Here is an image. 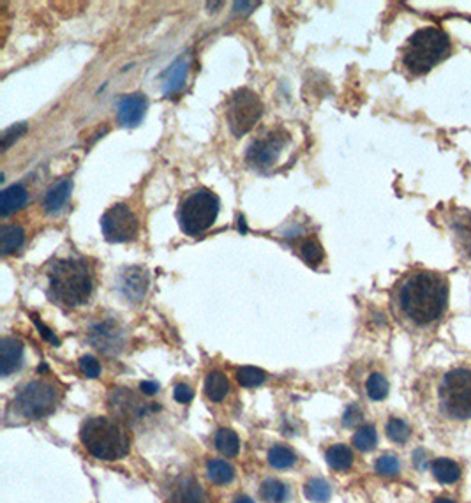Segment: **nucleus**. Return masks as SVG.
I'll return each instance as SVG.
<instances>
[{
    "mask_svg": "<svg viewBox=\"0 0 471 503\" xmlns=\"http://www.w3.org/2000/svg\"><path fill=\"white\" fill-rule=\"evenodd\" d=\"M399 313L415 327L438 324L448 309V281L432 270H415L401 281L395 292Z\"/></svg>",
    "mask_w": 471,
    "mask_h": 503,
    "instance_id": "1",
    "label": "nucleus"
},
{
    "mask_svg": "<svg viewBox=\"0 0 471 503\" xmlns=\"http://www.w3.org/2000/svg\"><path fill=\"white\" fill-rule=\"evenodd\" d=\"M92 290V276L85 262L59 260L48 270V297L60 306H84Z\"/></svg>",
    "mask_w": 471,
    "mask_h": 503,
    "instance_id": "2",
    "label": "nucleus"
},
{
    "mask_svg": "<svg viewBox=\"0 0 471 503\" xmlns=\"http://www.w3.org/2000/svg\"><path fill=\"white\" fill-rule=\"evenodd\" d=\"M80 440L86 452L96 459H122L131 450V437L127 427L110 417H90L81 424Z\"/></svg>",
    "mask_w": 471,
    "mask_h": 503,
    "instance_id": "3",
    "label": "nucleus"
},
{
    "mask_svg": "<svg viewBox=\"0 0 471 503\" xmlns=\"http://www.w3.org/2000/svg\"><path fill=\"white\" fill-rule=\"evenodd\" d=\"M452 43L445 30L424 27L417 30L402 50V64L412 74H425L450 55Z\"/></svg>",
    "mask_w": 471,
    "mask_h": 503,
    "instance_id": "4",
    "label": "nucleus"
},
{
    "mask_svg": "<svg viewBox=\"0 0 471 503\" xmlns=\"http://www.w3.org/2000/svg\"><path fill=\"white\" fill-rule=\"evenodd\" d=\"M438 403L448 419H471V369L457 367L445 374L438 387Z\"/></svg>",
    "mask_w": 471,
    "mask_h": 503,
    "instance_id": "5",
    "label": "nucleus"
},
{
    "mask_svg": "<svg viewBox=\"0 0 471 503\" xmlns=\"http://www.w3.org/2000/svg\"><path fill=\"white\" fill-rule=\"evenodd\" d=\"M219 214V198L209 189H198L182 201L179 210L180 228L186 235L196 237L209 230Z\"/></svg>",
    "mask_w": 471,
    "mask_h": 503,
    "instance_id": "6",
    "label": "nucleus"
},
{
    "mask_svg": "<svg viewBox=\"0 0 471 503\" xmlns=\"http://www.w3.org/2000/svg\"><path fill=\"white\" fill-rule=\"evenodd\" d=\"M60 390L50 382L36 380L24 385L14 397V407L27 419H43L59 407Z\"/></svg>",
    "mask_w": 471,
    "mask_h": 503,
    "instance_id": "7",
    "label": "nucleus"
},
{
    "mask_svg": "<svg viewBox=\"0 0 471 503\" xmlns=\"http://www.w3.org/2000/svg\"><path fill=\"white\" fill-rule=\"evenodd\" d=\"M263 115V104L251 89H239L233 92L226 108V120L235 136H244L256 126Z\"/></svg>",
    "mask_w": 471,
    "mask_h": 503,
    "instance_id": "8",
    "label": "nucleus"
},
{
    "mask_svg": "<svg viewBox=\"0 0 471 503\" xmlns=\"http://www.w3.org/2000/svg\"><path fill=\"white\" fill-rule=\"evenodd\" d=\"M101 230L108 242H129L138 235V217L126 204H116L101 217Z\"/></svg>",
    "mask_w": 471,
    "mask_h": 503,
    "instance_id": "9",
    "label": "nucleus"
},
{
    "mask_svg": "<svg viewBox=\"0 0 471 503\" xmlns=\"http://www.w3.org/2000/svg\"><path fill=\"white\" fill-rule=\"evenodd\" d=\"M289 144V134L284 129L269 131L263 136L256 138L247 149V161L256 168H269L279 159L281 152Z\"/></svg>",
    "mask_w": 471,
    "mask_h": 503,
    "instance_id": "10",
    "label": "nucleus"
},
{
    "mask_svg": "<svg viewBox=\"0 0 471 503\" xmlns=\"http://www.w3.org/2000/svg\"><path fill=\"white\" fill-rule=\"evenodd\" d=\"M90 343L104 354H116L124 347V334L115 322H103L92 327Z\"/></svg>",
    "mask_w": 471,
    "mask_h": 503,
    "instance_id": "11",
    "label": "nucleus"
},
{
    "mask_svg": "<svg viewBox=\"0 0 471 503\" xmlns=\"http://www.w3.org/2000/svg\"><path fill=\"white\" fill-rule=\"evenodd\" d=\"M149 287V274L142 267H129L120 276V290L133 302H138L145 297Z\"/></svg>",
    "mask_w": 471,
    "mask_h": 503,
    "instance_id": "12",
    "label": "nucleus"
},
{
    "mask_svg": "<svg viewBox=\"0 0 471 503\" xmlns=\"http://www.w3.org/2000/svg\"><path fill=\"white\" fill-rule=\"evenodd\" d=\"M119 122L126 127H134L142 122L147 111V97L143 94H131L124 96L119 103Z\"/></svg>",
    "mask_w": 471,
    "mask_h": 503,
    "instance_id": "13",
    "label": "nucleus"
},
{
    "mask_svg": "<svg viewBox=\"0 0 471 503\" xmlns=\"http://www.w3.org/2000/svg\"><path fill=\"white\" fill-rule=\"evenodd\" d=\"M169 503H207L205 491L193 477H180L172 487Z\"/></svg>",
    "mask_w": 471,
    "mask_h": 503,
    "instance_id": "14",
    "label": "nucleus"
},
{
    "mask_svg": "<svg viewBox=\"0 0 471 503\" xmlns=\"http://www.w3.org/2000/svg\"><path fill=\"white\" fill-rule=\"evenodd\" d=\"M24 360V344L14 337H4L0 343V373L9 377L11 373L20 369Z\"/></svg>",
    "mask_w": 471,
    "mask_h": 503,
    "instance_id": "15",
    "label": "nucleus"
},
{
    "mask_svg": "<svg viewBox=\"0 0 471 503\" xmlns=\"http://www.w3.org/2000/svg\"><path fill=\"white\" fill-rule=\"evenodd\" d=\"M110 401L111 408H115L124 417H142L147 412L145 403H139L137 397L126 389H116L115 392H111Z\"/></svg>",
    "mask_w": 471,
    "mask_h": 503,
    "instance_id": "16",
    "label": "nucleus"
},
{
    "mask_svg": "<svg viewBox=\"0 0 471 503\" xmlns=\"http://www.w3.org/2000/svg\"><path fill=\"white\" fill-rule=\"evenodd\" d=\"M187 73H189V64H187V60L184 57L177 59L175 62H173V66L168 69L167 78H164L163 92L167 94V96L179 92V90L184 87V84H186Z\"/></svg>",
    "mask_w": 471,
    "mask_h": 503,
    "instance_id": "17",
    "label": "nucleus"
},
{
    "mask_svg": "<svg viewBox=\"0 0 471 503\" xmlns=\"http://www.w3.org/2000/svg\"><path fill=\"white\" fill-rule=\"evenodd\" d=\"M27 201V191H25L24 186L16 184V186H11L7 189L2 191V196H0V216L7 217L9 214L16 212L20 210Z\"/></svg>",
    "mask_w": 471,
    "mask_h": 503,
    "instance_id": "18",
    "label": "nucleus"
},
{
    "mask_svg": "<svg viewBox=\"0 0 471 503\" xmlns=\"http://www.w3.org/2000/svg\"><path fill=\"white\" fill-rule=\"evenodd\" d=\"M71 191H73V182L71 180H60L55 186H51L48 189L46 196H44L43 207L46 212H56V210L62 209V205L66 204L67 198H69Z\"/></svg>",
    "mask_w": 471,
    "mask_h": 503,
    "instance_id": "19",
    "label": "nucleus"
},
{
    "mask_svg": "<svg viewBox=\"0 0 471 503\" xmlns=\"http://www.w3.org/2000/svg\"><path fill=\"white\" fill-rule=\"evenodd\" d=\"M25 231L18 224H4L0 228V253L2 257H7L9 253L16 251L24 244Z\"/></svg>",
    "mask_w": 471,
    "mask_h": 503,
    "instance_id": "20",
    "label": "nucleus"
},
{
    "mask_svg": "<svg viewBox=\"0 0 471 503\" xmlns=\"http://www.w3.org/2000/svg\"><path fill=\"white\" fill-rule=\"evenodd\" d=\"M229 392V382L222 371H212L205 378V394L214 403H221Z\"/></svg>",
    "mask_w": 471,
    "mask_h": 503,
    "instance_id": "21",
    "label": "nucleus"
},
{
    "mask_svg": "<svg viewBox=\"0 0 471 503\" xmlns=\"http://www.w3.org/2000/svg\"><path fill=\"white\" fill-rule=\"evenodd\" d=\"M327 463L335 472H346L353 464V452L349 447L337 444L327 450Z\"/></svg>",
    "mask_w": 471,
    "mask_h": 503,
    "instance_id": "22",
    "label": "nucleus"
},
{
    "mask_svg": "<svg viewBox=\"0 0 471 503\" xmlns=\"http://www.w3.org/2000/svg\"><path fill=\"white\" fill-rule=\"evenodd\" d=\"M432 475L438 482L454 484L461 479V467L455 461L442 457V459H436L432 463Z\"/></svg>",
    "mask_w": 471,
    "mask_h": 503,
    "instance_id": "23",
    "label": "nucleus"
},
{
    "mask_svg": "<svg viewBox=\"0 0 471 503\" xmlns=\"http://www.w3.org/2000/svg\"><path fill=\"white\" fill-rule=\"evenodd\" d=\"M207 475L217 486H224V484H229L233 479H235V470H233L232 464L228 461L222 459H210L207 463Z\"/></svg>",
    "mask_w": 471,
    "mask_h": 503,
    "instance_id": "24",
    "label": "nucleus"
},
{
    "mask_svg": "<svg viewBox=\"0 0 471 503\" xmlns=\"http://www.w3.org/2000/svg\"><path fill=\"white\" fill-rule=\"evenodd\" d=\"M288 486L277 479H267L263 480L262 487H259V494L267 503H282L288 498Z\"/></svg>",
    "mask_w": 471,
    "mask_h": 503,
    "instance_id": "25",
    "label": "nucleus"
},
{
    "mask_svg": "<svg viewBox=\"0 0 471 503\" xmlns=\"http://www.w3.org/2000/svg\"><path fill=\"white\" fill-rule=\"evenodd\" d=\"M297 463V454L286 445H274L269 450V464L277 470H286Z\"/></svg>",
    "mask_w": 471,
    "mask_h": 503,
    "instance_id": "26",
    "label": "nucleus"
},
{
    "mask_svg": "<svg viewBox=\"0 0 471 503\" xmlns=\"http://www.w3.org/2000/svg\"><path fill=\"white\" fill-rule=\"evenodd\" d=\"M214 444H216V449L219 450L221 454H224L226 457H235L240 450L239 437H237L235 431H232V429L217 431Z\"/></svg>",
    "mask_w": 471,
    "mask_h": 503,
    "instance_id": "27",
    "label": "nucleus"
},
{
    "mask_svg": "<svg viewBox=\"0 0 471 503\" xmlns=\"http://www.w3.org/2000/svg\"><path fill=\"white\" fill-rule=\"evenodd\" d=\"M305 498L314 503H325L330 500V494H332V487L327 480L323 479H311L304 487Z\"/></svg>",
    "mask_w": 471,
    "mask_h": 503,
    "instance_id": "28",
    "label": "nucleus"
},
{
    "mask_svg": "<svg viewBox=\"0 0 471 503\" xmlns=\"http://www.w3.org/2000/svg\"><path fill=\"white\" fill-rule=\"evenodd\" d=\"M387 437L390 438L394 444H406L412 437V427L408 426V422H405L402 419H397V417H392L387 422Z\"/></svg>",
    "mask_w": 471,
    "mask_h": 503,
    "instance_id": "29",
    "label": "nucleus"
},
{
    "mask_svg": "<svg viewBox=\"0 0 471 503\" xmlns=\"http://www.w3.org/2000/svg\"><path fill=\"white\" fill-rule=\"evenodd\" d=\"M300 251V257H302V260L305 264L316 267L318 264H322L323 260V247L322 244L318 242L316 239H305L300 242L299 246Z\"/></svg>",
    "mask_w": 471,
    "mask_h": 503,
    "instance_id": "30",
    "label": "nucleus"
},
{
    "mask_svg": "<svg viewBox=\"0 0 471 503\" xmlns=\"http://www.w3.org/2000/svg\"><path fill=\"white\" fill-rule=\"evenodd\" d=\"M376 442H378V434H376V429L371 424H365V426L359 427L357 433L353 434V445L362 450V452H367V450L375 449Z\"/></svg>",
    "mask_w": 471,
    "mask_h": 503,
    "instance_id": "31",
    "label": "nucleus"
},
{
    "mask_svg": "<svg viewBox=\"0 0 471 503\" xmlns=\"http://www.w3.org/2000/svg\"><path fill=\"white\" fill-rule=\"evenodd\" d=\"M265 380H267V373L263 369H259V367L246 366V367H240V369L237 371V382H239L242 387H247V389L262 385Z\"/></svg>",
    "mask_w": 471,
    "mask_h": 503,
    "instance_id": "32",
    "label": "nucleus"
},
{
    "mask_svg": "<svg viewBox=\"0 0 471 503\" xmlns=\"http://www.w3.org/2000/svg\"><path fill=\"white\" fill-rule=\"evenodd\" d=\"M365 390H367V396L371 397L372 401H382L388 396V382L383 374L380 373H372L371 377L367 378V384H365Z\"/></svg>",
    "mask_w": 471,
    "mask_h": 503,
    "instance_id": "33",
    "label": "nucleus"
},
{
    "mask_svg": "<svg viewBox=\"0 0 471 503\" xmlns=\"http://www.w3.org/2000/svg\"><path fill=\"white\" fill-rule=\"evenodd\" d=\"M399 470H401V463H399L397 457L392 456V454H385V456L378 457V461H376V472H378L380 475L394 477L399 474Z\"/></svg>",
    "mask_w": 471,
    "mask_h": 503,
    "instance_id": "34",
    "label": "nucleus"
},
{
    "mask_svg": "<svg viewBox=\"0 0 471 503\" xmlns=\"http://www.w3.org/2000/svg\"><path fill=\"white\" fill-rule=\"evenodd\" d=\"M27 129L29 127L25 122H18V124H14V126L7 127V129L4 131V134H2V149L4 150L9 149L11 145H13L14 141L18 140V138H21L25 133H27Z\"/></svg>",
    "mask_w": 471,
    "mask_h": 503,
    "instance_id": "35",
    "label": "nucleus"
},
{
    "mask_svg": "<svg viewBox=\"0 0 471 503\" xmlns=\"http://www.w3.org/2000/svg\"><path fill=\"white\" fill-rule=\"evenodd\" d=\"M80 369L86 378H99L101 366L97 362V359H94L92 355H85L80 359Z\"/></svg>",
    "mask_w": 471,
    "mask_h": 503,
    "instance_id": "36",
    "label": "nucleus"
},
{
    "mask_svg": "<svg viewBox=\"0 0 471 503\" xmlns=\"http://www.w3.org/2000/svg\"><path fill=\"white\" fill-rule=\"evenodd\" d=\"M173 397H175L177 403L187 404V403H191V401H193L194 390L191 389L189 385L179 384V385L175 387V390H173Z\"/></svg>",
    "mask_w": 471,
    "mask_h": 503,
    "instance_id": "37",
    "label": "nucleus"
},
{
    "mask_svg": "<svg viewBox=\"0 0 471 503\" xmlns=\"http://www.w3.org/2000/svg\"><path fill=\"white\" fill-rule=\"evenodd\" d=\"M362 419V410L359 404H352V407H348V410L344 412V417H342V424L344 426H355L357 422H360Z\"/></svg>",
    "mask_w": 471,
    "mask_h": 503,
    "instance_id": "38",
    "label": "nucleus"
},
{
    "mask_svg": "<svg viewBox=\"0 0 471 503\" xmlns=\"http://www.w3.org/2000/svg\"><path fill=\"white\" fill-rule=\"evenodd\" d=\"M139 390H142V394H145V396H154V394L159 392V384H157V382H142V384H139Z\"/></svg>",
    "mask_w": 471,
    "mask_h": 503,
    "instance_id": "39",
    "label": "nucleus"
},
{
    "mask_svg": "<svg viewBox=\"0 0 471 503\" xmlns=\"http://www.w3.org/2000/svg\"><path fill=\"white\" fill-rule=\"evenodd\" d=\"M34 322H36L37 329H39L41 336H43L44 339H48V341H50V343H54V344H59V339H56V337L54 336V332H51L50 329H46V327H44L43 324H41V322L37 320V318H36V320H34Z\"/></svg>",
    "mask_w": 471,
    "mask_h": 503,
    "instance_id": "40",
    "label": "nucleus"
},
{
    "mask_svg": "<svg viewBox=\"0 0 471 503\" xmlns=\"http://www.w3.org/2000/svg\"><path fill=\"white\" fill-rule=\"evenodd\" d=\"M258 6H259V2H235L233 4V7H235L237 13H246V14L252 13V9Z\"/></svg>",
    "mask_w": 471,
    "mask_h": 503,
    "instance_id": "41",
    "label": "nucleus"
},
{
    "mask_svg": "<svg viewBox=\"0 0 471 503\" xmlns=\"http://www.w3.org/2000/svg\"><path fill=\"white\" fill-rule=\"evenodd\" d=\"M233 503H254V502H252L249 497H246V494H240V497L235 498V502Z\"/></svg>",
    "mask_w": 471,
    "mask_h": 503,
    "instance_id": "42",
    "label": "nucleus"
},
{
    "mask_svg": "<svg viewBox=\"0 0 471 503\" xmlns=\"http://www.w3.org/2000/svg\"><path fill=\"white\" fill-rule=\"evenodd\" d=\"M239 230L242 231V234H246V231H247L246 221H244V217H240V219H239Z\"/></svg>",
    "mask_w": 471,
    "mask_h": 503,
    "instance_id": "43",
    "label": "nucleus"
},
{
    "mask_svg": "<svg viewBox=\"0 0 471 503\" xmlns=\"http://www.w3.org/2000/svg\"><path fill=\"white\" fill-rule=\"evenodd\" d=\"M435 503H455V502L450 500V498H438V500H435Z\"/></svg>",
    "mask_w": 471,
    "mask_h": 503,
    "instance_id": "44",
    "label": "nucleus"
}]
</instances>
